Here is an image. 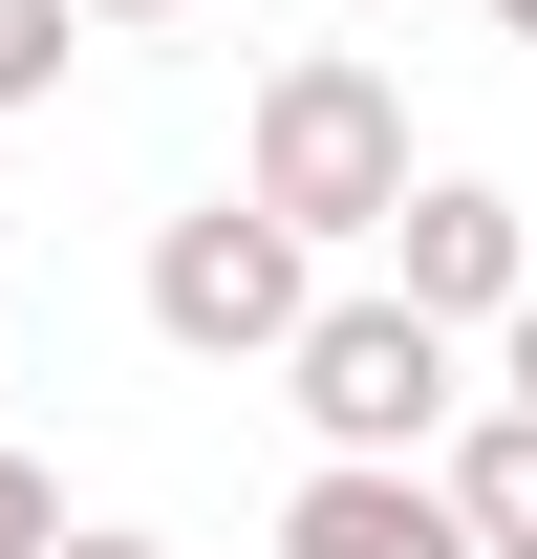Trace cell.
<instances>
[{
    "label": "cell",
    "mask_w": 537,
    "mask_h": 559,
    "mask_svg": "<svg viewBox=\"0 0 537 559\" xmlns=\"http://www.w3.org/2000/svg\"><path fill=\"white\" fill-rule=\"evenodd\" d=\"M237 194L323 259V237H387V194H408V86L366 66V44H301V66L259 86V173Z\"/></svg>",
    "instance_id": "1"
},
{
    "label": "cell",
    "mask_w": 537,
    "mask_h": 559,
    "mask_svg": "<svg viewBox=\"0 0 537 559\" xmlns=\"http://www.w3.org/2000/svg\"><path fill=\"white\" fill-rule=\"evenodd\" d=\"M279 409L323 430V452H366V474H408V452L452 430V323H408V301H301Z\"/></svg>",
    "instance_id": "2"
},
{
    "label": "cell",
    "mask_w": 537,
    "mask_h": 559,
    "mask_svg": "<svg viewBox=\"0 0 537 559\" xmlns=\"http://www.w3.org/2000/svg\"><path fill=\"white\" fill-rule=\"evenodd\" d=\"M301 301H323V280H301V237H279L259 194H215V215L151 237V323H172L194 366H279V345H301Z\"/></svg>",
    "instance_id": "3"
},
{
    "label": "cell",
    "mask_w": 537,
    "mask_h": 559,
    "mask_svg": "<svg viewBox=\"0 0 537 559\" xmlns=\"http://www.w3.org/2000/svg\"><path fill=\"white\" fill-rule=\"evenodd\" d=\"M387 301H408V323H494V301H516V280H537V237H516V194H473V173H408V194H387Z\"/></svg>",
    "instance_id": "4"
},
{
    "label": "cell",
    "mask_w": 537,
    "mask_h": 559,
    "mask_svg": "<svg viewBox=\"0 0 537 559\" xmlns=\"http://www.w3.org/2000/svg\"><path fill=\"white\" fill-rule=\"evenodd\" d=\"M279 559H473V516L430 495V452H408V474H366V452H323V474L279 495Z\"/></svg>",
    "instance_id": "5"
},
{
    "label": "cell",
    "mask_w": 537,
    "mask_h": 559,
    "mask_svg": "<svg viewBox=\"0 0 537 559\" xmlns=\"http://www.w3.org/2000/svg\"><path fill=\"white\" fill-rule=\"evenodd\" d=\"M473 516V559H537V409H494V430H452V474H430Z\"/></svg>",
    "instance_id": "6"
},
{
    "label": "cell",
    "mask_w": 537,
    "mask_h": 559,
    "mask_svg": "<svg viewBox=\"0 0 537 559\" xmlns=\"http://www.w3.org/2000/svg\"><path fill=\"white\" fill-rule=\"evenodd\" d=\"M65 86V0H0V108H44Z\"/></svg>",
    "instance_id": "7"
},
{
    "label": "cell",
    "mask_w": 537,
    "mask_h": 559,
    "mask_svg": "<svg viewBox=\"0 0 537 559\" xmlns=\"http://www.w3.org/2000/svg\"><path fill=\"white\" fill-rule=\"evenodd\" d=\"M44 538H65V495H44L22 452H0V559H44Z\"/></svg>",
    "instance_id": "8"
},
{
    "label": "cell",
    "mask_w": 537,
    "mask_h": 559,
    "mask_svg": "<svg viewBox=\"0 0 537 559\" xmlns=\"http://www.w3.org/2000/svg\"><path fill=\"white\" fill-rule=\"evenodd\" d=\"M494 409H537V280L494 301Z\"/></svg>",
    "instance_id": "9"
},
{
    "label": "cell",
    "mask_w": 537,
    "mask_h": 559,
    "mask_svg": "<svg viewBox=\"0 0 537 559\" xmlns=\"http://www.w3.org/2000/svg\"><path fill=\"white\" fill-rule=\"evenodd\" d=\"M44 559H172V538H44Z\"/></svg>",
    "instance_id": "10"
},
{
    "label": "cell",
    "mask_w": 537,
    "mask_h": 559,
    "mask_svg": "<svg viewBox=\"0 0 537 559\" xmlns=\"http://www.w3.org/2000/svg\"><path fill=\"white\" fill-rule=\"evenodd\" d=\"M65 22H172V0H65Z\"/></svg>",
    "instance_id": "11"
},
{
    "label": "cell",
    "mask_w": 537,
    "mask_h": 559,
    "mask_svg": "<svg viewBox=\"0 0 537 559\" xmlns=\"http://www.w3.org/2000/svg\"><path fill=\"white\" fill-rule=\"evenodd\" d=\"M494 22H516V44H537V0H494Z\"/></svg>",
    "instance_id": "12"
}]
</instances>
